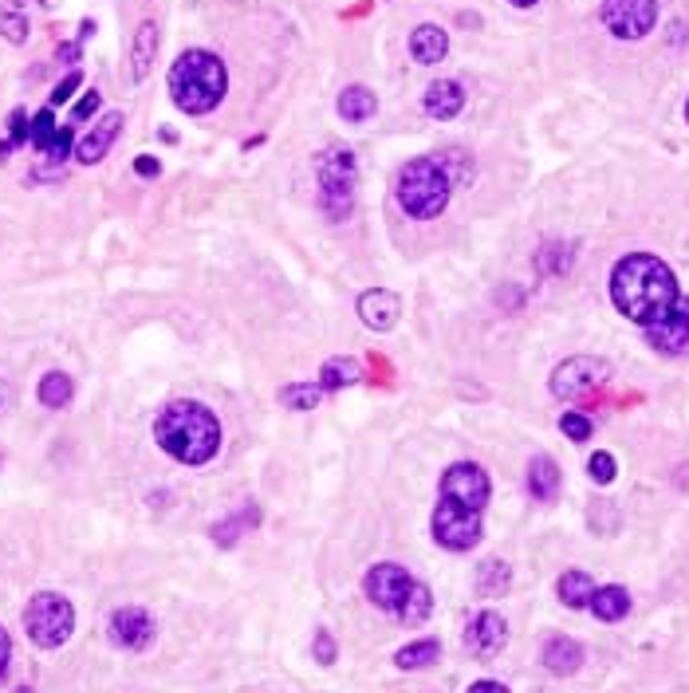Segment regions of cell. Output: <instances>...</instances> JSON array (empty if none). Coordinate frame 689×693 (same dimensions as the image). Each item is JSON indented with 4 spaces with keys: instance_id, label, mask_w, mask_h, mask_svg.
Wrapping results in <instances>:
<instances>
[{
    "instance_id": "6da1fadb",
    "label": "cell",
    "mask_w": 689,
    "mask_h": 693,
    "mask_svg": "<svg viewBox=\"0 0 689 693\" xmlns=\"http://www.w3.org/2000/svg\"><path fill=\"white\" fill-rule=\"evenodd\" d=\"M678 296H682L678 292V280H674V272H670V264L662 256L630 252V256H623L615 264V272H611V300L638 327H646L658 315L670 312V304Z\"/></svg>"
},
{
    "instance_id": "7a4b0ae2",
    "label": "cell",
    "mask_w": 689,
    "mask_h": 693,
    "mask_svg": "<svg viewBox=\"0 0 689 693\" xmlns=\"http://www.w3.org/2000/svg\"><path fill=\"white\" fill-rule=\"evenodd\" d=\"M154 438L162 445V453H170L174 461L205 465L221 449V422H217V414L209 406H201L193 398H178V402H170L158 414Z\"/></svg>"
},
{
    "instance_id": "3957f363",
    "label": "cell",
    "mask_w": 689,
    "mask_h": 693,
    "mask_svg": "<svg viewBox=\"0 0 689 693\" xmlns=\"http://www.w3.org/2000/svg\"><path fill=\"white\" fill-rule=\"evenodd\" d=\"M225 91H229V71L213 52L189 48L170 67V95L186 115H209L225 99Z\"/></svg>"
},
{
    "instance_id": "277c9868",
    "label": "cell",
    "mask_w": 689,
    "mask_h": 693,
    "mask_svg": "<svg viewBox=\"0 0 689 693\" xmlns=\"http://www.w3.org/2000/svg\"><path fill=\"white\" fill-rule=\"evenodd\" d=\"M453 182H457V174L445 166V158H414L398 174V205L414 221H430L449 205Z\"/></svg>"
},
{
    "instance_id": "5b68a950",
    "label": "cell",
    "mask_w": 689,
    "mask_h": 693,
    "mask_svg": "<svg viewBox=\"0 0 689 693\" xmlns=\"http://www.w3.org/2000/svg\"><path fill=\"white\" fill-rule=\"evenodd\" d=\"M355 186H359V162L347 146H331L319 154V205L323 217L343 225L355 209Z\"/></svg>"
},
{
    "instance_id": "8992f818",
    "label": "cell",
    "mask_w": 689,
    "mask_h": 693,
    "mask_svg": "<svg viewBox=\"0 0 689 693\" xmlns=\"http://www.w3.org/2000/svg\"><path fill=\"white\" fill-rule=\"evenodd\" d=\"M24 630H28L32 646L56 650V646H63L71 638V630H75V607L63 599L60 591H40L24 607Z\"/></svg>"
},
{
    "instance_id": "52a82bcc",
    "label": "cell",
    "mask_w": 689,
    "mask_h": 693,
    "mask_svg": "<svg viewBox=\"0 0 689 693\" xmlns=\"http://www.w3.org/2000/svg\"><path fill=\"white\" fill-rule=\"evenodd\" d=\"M481 508H469V504L453 501V497H441L434 508V540H438L445 552H469L481 544Z\"/></svg>"
},
{
    "instance_id": "ba28073f",
    "label": "cell",
    "mask_w": 689,
    "mask_h": 693,
    "mask_svg": "<svg viewBox=\"0 0 689 693\" xmlns=\"http://www.w3.org/2000/svg\"><path fill=\"white\" fill-rule=\"evenodd\" d=\"M611 378V363L607 359H595V355H575V359H567L560 363L556 371H552V394L556 398H587V394H595L603 382Z\"/></svg>"
},
{
    "instance_id": "9c48e42d",
    "label": "cell",
    "mask_w": 689,
    "mask_h": 693,
    "mask_svg": "<svg viewBox=\"0 0 689 693\" xmlns=\"http://www.w3.org/2000/svg\"><path fill=\"white\" fill-rule=\"evenodd\" d=\"M603 24L619 40H642L658 24V0H603Z\"/></svg>"
},
{
    "instance_id": "30bf717a",
    "label": "cell",
    "mask_w": 689,
    "mask_h": 693,
    "mask_svg": "<svg viewBox=\"0 0 689 693\" xmlns=\"http://www.w3.org/2000/svg\"><path fill=\"white\" fill-rule=\"evenodd\" d=\"M489 493H493L489 473H485L477 461H457V465H449L445 477H441V497H453V501L469 504V508H481V512H485Z\"/></svg>"
},
{
    "instance_id": "8fae6325",
    "label": "cell",
    "mask_w": 689,
    "mask_h": 693,
    "mask_svg": "<svg viewBox=\"0 0 689 693\" xmlns=\"http://www.w3.org/2000/svg\"><path fill=\"white\" fill-rule=\"evenodd\" d=\"M646 339H650V347L662 351V355H689V300L686 296H678L666 315H658L654 323H646Z\"/></svg>"
},
{
    "instance_id": "7c38bea8",
    "label": "cell",
    "mask_w": 689,
    "mask_h": 693,
    "mask_svg": "<svg viewBox=\"0 0 689 693\" xmlns=\"http://www.w3.org/2000/svg\"><path fill=\"white\" fill-rule=\"evenodd\" d=\"M410 583H414V575L402 564H375L367 571V583H363V587H367V599L375 603L378 611L398 615V607H402Z\"/></svg>"
},
{
    "instance_id": "4fadbf2b",
    "label": "cell",
    "mask_w": 689,
    "mask_h": 693,
    "mask_svg": "<svg viewBox=\"0 0 689 693\" xmlns=\"http://www.w3.org/2000/svg\"><path fill=\"white\" fill-rule=\"evenodd\" d=\"M111 642L123 646L130 654L146 650L154 642V619L142 611V607H123L111 615Z\"/></svg>"
},
{
    "instance_id": "5bb4252c",
    "label": "cell",
    "mask_w": 689,
    "mask_h": 693,
    "mask_svg": "<svg viewBox=\"0 0 689 693\" xmlns=\"http://www.w3.org/2000/svg\"><path fill=\"white\" fill-rule=\"evenodd\" d=\"M119 130H123V115H119V111H107L99 123L91 126V130H83V138L75 142V162H83V166L103 162V158H107V150L115 146Z\"/></svg>"
},
{
    "instance_id": "9a60e30c",
    "label": "cell",
    "mask_w": 689,
    "mask_h": 693,
    "mask_svg": "<svg viewBox=\"0 0 689 693\" xmlns=\"http://www.w3.org/2000/svg\"><path fill=\"white\" fill-rule=\"evenodd\" d=\"M504 642H508V627H504V619L497 611H481L469 630H465V646L477 654V658H497L504 650Z\"/></svg>"
},
{
    "instance_id": "2e32d148",
    "label": "cell",
    "mask_w": 689,
    "mask_h": 693,
    "mask_svg": "<svg viewBox=\"0 0 689 693\" xmlns=\"http://www.w3.org/2000/svg\"><path fill=\"white\" fill-rule=\"evenodd\" d=\"M359 319L371 327V331H394L398 315H402V300L390 292V288H371L359 296Z\"/></svg>"
},
{
    "instance_id": "e0dca14e",
    "label": "cell",
    "mask_w": 689,
    "mask_h": 693,
    "mask_svg": "<svg viewBox=\"0 0 689 693\" xmlns=\"http://www.w3.org/2000/svg\"><path fill=\"white\" fill-rule=\"evenodd\" d=\"M158 44H162L158 24L154 20H142L138 32H134V44H130V79L134 83H142L150 75V67L158 60Z\"/></svg>"
},
{
    "instance_id": "ac0fdd59",
    "label": "cell",
    "mask_w": 689,
    "mask_h": 693,
    "mask_svg": "<svg viewBox=\"0 0 689 693\" xmlns=\"http://www.w3.org/2000/svg\"><path fill=\"white\" fill-rule=\"evenodd\" d=\"M465 111V91L453 83V79H438V83H430V91H426V115L430 119H457Z\"/></svg>"
},
{
    "instance_id": "d6986e66",
    "label": "cell",
    "mask_w": 689,
    "mask_h": 693,
    "mask_svg": "<svg viewBox=\"0 0 689 693\" xmlns=\"http://www.w3.org/2000/svg\"><path fill=\"white\" fill-rule=\"evenodd\" d=\"M587 607H591L595 619H603V623H619V619H627L630 615V591L627 587H619V583H611V587H595Z\"/></svg>"
},
{
    "instance_id": "ffe728a7",
    "label": "cell",
    "mask_w": 689,
    "mask_h": 693,
    "mask_svg": "<svg viewBox=\"0 0 689 693\" xmlns=\"http://www.w3.org/2000/svg\"><path fill=\"white\" fill-rule=\"evenodd\" d=\"M449 52V36L441 32L438 24H418L410 32V56L418 63H441Z\"/></svg>"
},
{
    "instance_id": "44dd1931",
    "label": "cell",
    "mask_w": 689,
    "mask_h": 693,
    "mask_svg": "<svg viewBox=\"0 0 689 693\" xmlns=\"http://www.w3.org/2000/svg\"><path fill=\"white\" fill-rule=\"evenodd\" d=\"M528 493L536 501H556L560 497V465L552 457H532V465H528Z\"/></svg>"
},
{
    "instance_id": "7402d4cb",
    "label": "cell",
    "mask_w": 689,
    "mask_h": 693,
    "mask_svg": "<svg viewBox=\"0 0 689 693\" xmlns=\"http://www.w3.org/2000/svg\"><path fill=\"white\" fill-rule=\"evenodd\" d=\"M544 666L552 670V674H575L579 666H583V646L579 642H571V638H552L548 646H544Z\"/></svg>"
},
{
    "instance_id": "603a6c76",
    "label": "cell",
    "mask_w": 689,
    "mask_h": 693,
    "mask_svg": "<svg viewBox=\"0 0 689 693\" xmlns=\"http://www.w3.org/2000/svg\"><path fill=\"white\" fill-rule=\"evenodd\" d=\"M355 382H363V363H355V359H327L323 363V371H319V386L323 390H343V386H355Z\"/></svg>"
},
{
    "instance_id": "cb8c5ba5",
    "label": "cell",
    "mask_w": 689,
    "mask_h": 693,
    "mask_svg": "<svg viewBox=\"0 0 689 693\" xmlns=\"http://www.w3.org/2000/svg\"><path fill=\"white\" fill-rule=\"evenodd\" d=\"M430 611H434V595H430V587L426 583H410V591H406V599H402V607H398V619L402 623H410V627H418V623H426L430 619Z\"/></svg>"
},
{
    "instance_id": "d4e9b609",
    "label": "cell",
    "mask_w": 689,
    "mask_h": 693,
    "mask_svg": "<svg viewBox=\"0 0 689 693\" xmlns=\"http://www.w3.org/2000/svg\"><path fill=\"white\" fill-rule=\"evenodd\" d=\"M556 591H560V599H564L571 611H579V607H587V603H591L595 579H591L587 571H564V575H560V583H556Z\"/></svg>"
},
{
    "instance_id": "484cf974",
    "label": "cell",
    "mask_w": 689,
    "mask_h": 693,
    "mask_svg": "<svg viewBox=\"0 0 689 693\" xmlns=\"http://www.w3.org/2000/svg\"><path fill=\"white\" fill-rule=\"evenodd\" d=\"M375 95L367 91V87H347L343 95H339V115L347 119V123H367L371 115H375Z\"/></svg>"
},
{
    "instance_id": "4316f807",
    "label": "cell",
    "mask_w": 689,
    "mask_h": 693,
    "mask_svg": "<svg viewBox=\"0 0 689 693\" xmlns=\"http://www.w3.org/2000/svg\"><path fill=\"white\" fill-rule=\"evenodd\" d=\"M508 583H512V567L504 564V560H485V564L477 567V591H481L485 599L504 595Z\"/></svg>"
},
{
    "instance_id": "83f0119b",
    "label": "cell",
    "mask_w": 689,
    "mask_h": 693,
    "mask_svg": "<svg viewBox=\"0 0 689 693\" xmlns=\"http://www.w3.org/2000/svg\"><path fill=\"white\" fill-rule=\"evenodd\" d=\"M441 658V642L434 638H422V642H410V646H402L398 650V670H426V666H434Z\"/></svg>"
},
{
    "instance_id": "f1b7e54d",
    "label": "cell",
    "mask_w": 689,
    "mask_h": 693,
    "mask_svg": "<svg viewBox=\"0 0 689 693\" xmlns=\"http://www.w3.org/2000/svg\"><path fill=\"white\" fill-rule=\"evenodd\" d=\"M40 402L48 406V410H63L67 402H71V394H75V382L71 375H63V371H48V375L40 378Z\"/></svg>"
},
{
    "instance_id": "f546056e",
    "label": "cell",
    "mask_w": 689,
    "mask_h": 693,
    "mask_svg": "<svg viewBox=\"0 0 689 693\" xmlns=\"http://www.w3.org/2000/svg\"><path fill=\"white\" fill-rule=\"evenodd\" d=\"M319 398H323V386H319V382H292V386H284V394H280V402H284L288 410H315Z\"/></svg>"
},
{
    "instance_id": "4dcf8cb0",
    "label": "cell",
    "mask_w": 689,
    "mask_h": 693,
    "mask_svg": "<svg viewBox=\"0 0 689 693\" xmlns=\"http://www.w3.org/2000/svg\"><path fill=\"white\" fill-rule=\"evenodd\" d=\"M256 520H260V508H256V504H249V512H245V520H241V516H233V520H225V524H217V528H213V540H217L221 548H229V544H237V540H241V536L249 532V528H252V524H256Z\"/></svg>"
},
{
    "instance_id": "1f68e13d",
    "label": "cell",
    "mask_w": 689,
    "mask_h": 693,
    "mask_svg": "<svg viewBox=\"0 0 689 693\" xmlns=\"http://www.w3.org/2000/svg\"><path fill=\"white\" fill-rule=\"evenodd\" d=\"M0 32H4L8 44H24V40H28V20H24V12L16 8V0L4 4V12H0Z\"/></svg>"
},
{
    "instance_id": "d6a6232c",
    "label": "cell",
    "mask_w": 689,
    "mask_h": 693,
    "mask_svg": "<svg viewBox=\"0 0 689 693\" xmlns=\"http://www.w3.org/2000/svg\"><path fill=\"white\" fill-rule=\"evenodd\" d=\"M587 473H591V481H595V485H611L619 469H615V457L599 449V453H591V461H587Z\"/></svg>"
},
{
    "instance_id": "836d02e7",
    "label": "cell",
    "mask_w": 689,
    "mask_h": 693,
    "mask_svg": "<svg viewBox=\"0 0 689 693\" xmlns=\"http://www.w3.org/2000/svg\"><path fill=\"white\" fill-rule=\"evenodd\" d=\"M52 134H56V119H52V107L48 111H40L32 123H28V142H36L40 150L52 142Z\"/></svg>"
},
{
    "instance_id": "e575fe53",
    "label": "cell",
    "mask_w": 689,
    "mask_h": 693,
    "mask_svg": "<svg viewBox=\"0 0 689 693\" xmlns=\"http://www.w3.org/2000/svg\"><path fill=\"white\" fill-rule=\"evenodd\" d=\"M560 430H564L571 441H587V438H591V422H587L583 414H564V418H560Z\"/></svg>"
},
{
    "instance_id": "d590c367",
    "label": "cell",
    "mask_w": 689,
    "mask_h": 693,
    "mask_svg": "<svg viewBox=\"0 0 689 693\" xmlns=\"http://www.w3.org/2000/svg\"><path fill=\"white\" fill-rule=\"evenodd\" d=\"M71 146H75V142H71V130H67V126H63V130H60V126H56V134H52V142L44 146V150H48V162H63Z\"/></svg>"
},
{
    "instance_id": "8d00e7d4",
    "label": "cell",
    "mask_w": 689,
    "mask_h": 693,
    "mask_svg": "<svg viewBox=\"0 0 689 693\" xmlns=\"http://www.w3.org/2000/svg\"><path fill=\"white\" fill-rule=\"evenodd\" d=\"M79 83H83V71H71V75H63L60 83H56V91H52V107H60L67 103L75 91H79Z\"/></svg>"
},
{
    "instance_id": "74e56055",
    "label": "cell",
    "mask_w": 689,
    "mask_h": 693,
    "mask_svg": "<svg viewBox=\"0 0 689 693\" xmlns=\"http://www.w3.org/2000/svg\"><path fill=\"white\" fill-rule=\"evenodd\" d=\"M20 142H28V115L24 111H12L8 115V150L20 146Z\"/></svg>"
},
{
    "instance_id": "f35d334b",
    "label": "cell",
    "mask_w": 689,
    "mask_h": 693,
    "mask_svg": "<svg viewBox=\"0 0 689 693\" xmlns=\"http://www.w3.org/2000/svg\"><path fill=\"white\" fill-rule=\"evenodd\" d=\"M99 103H103V95L99 91H87L79 103H75V123H83V119H91L95 111H99Z\"/></svg>"
},
{
    "instance_id": "ab89813d",
    "label": "cell",
    "mask_w": 689,
    "mask_h": 693,
    "mask_svg": "<svg viewBox=\"0 0 689 693\" xmlns=\"http://www.w3.org/2000/svg\"><path fill=\"white\" fill-rule=\"evenodd\" d=\"M315 658H319L323 666H331V662H335V642H331V634H327V630H319V634H315Z\"/></svg>"
},
{
    "instance_id": "60d3db41",
    "label": "cell",
    "mask_w": 689,
    "mask_h": 693,
    "mask_svg": "<svg viewBox=\"0 0 689 693\" xmlns=\"http://www.w3.org/2000/svg\"><path fill=\"white\" fill-rule=\"evenodd\" d=\"M134 174H142V178H158V174H162V166H158V158L142 154V158H134Z\"/></svg>"
},
{
    "instance_id": "b9f144b4",
    "label": "cell",
    "mask_w": 689,
    "mask_h": 693,
    "mask_svg": "<svg viewBox=\"0 0 689 693\" xmlns=\"http://www.w3.org/2000/svg\"><path fill=\"white\" fill-rule=\"evenodd\" d=\"M8 662H12V638H8V630L0 627V674L8 670Z\"/></svg>"
},
{
    "instance_id": "7bdbcfd3",
    "label": "cell",
    "mask_w": 689,
    "mask_h": 693,
    "mask_svg": "<svg viewBox=\"0 0 689 693\" xmlns=\"http://www.w3.org/2000/svg\"><path fill=\"white\" fill-rule=\"evenodd\" d=\"M473 690L477 693H504L508 686H504V682H473Z\"/></svg>"
},
{
    "instance_id": "ee69618b",
    "label": "cell",
    "mask_w": 689,
    "mask_h": 693,
    "mask_svg": "<svg viewBox=\"0 0 689 693\" xmlns=\"http://www.w3.org/2000/svg\"><path fill=\"white\" fill-rule=\"evenodd\" d=\"M60 60H63V63H75V60H79V48H75V44H67V48H60Z\"/></svg>"
},
{
    "instance_id": "f6af8a7d",
    "label": "cell",
    "mask_w": 689,
    "mask_h": 693,
    "mask_svg": "<svg viewBox=\"0 0 689 693\" xmlns=\"http://www.w3.org/2000/svg\"><path fill=\"white\" fill-rule=\"evenodd\" d=\"M8 402H12V390H8V382H0V414L8 410Z\"/></svg>"
},
{
    "instance_id": "bcb514c9",
    "label": "cell",
    "mask_w": 689,
    "mask_h": 693,
    "mask_svg": "<svg viewBox=\"0 0 689 693\" xmlns=\"http://www.w3.org/2000/svg\"><path fill=\"white\" fill-rule=\"evenodd\" d=\"M512 4H520V8H532V4H536V0H512Z\"/></svg>"
},
{
    "instance_id": "7dc6e473",
    "label": "cell",
    "mask_w": 689,
    "mask_h": 693,
    "mask_svg": "<svg viewBox=\"0 0 689 693\" xmlns=\"http://www.w3.org/2000/svg\"><path fill=\"white\" fill-rule=\"evenodd\" d=\"M686 119H689V103H686Z\"/></svg>"
}]
</instances>
